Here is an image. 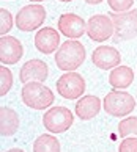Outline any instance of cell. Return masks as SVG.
I'll return each mask as SVG.
<instances>
[{"instance_id":"44dd1931","label":"cell","mask_w":137,"mask_h":152,"mask_svg":"<svg viewBox=\"0 0 137 152\" xmlns=\"http://www.w3.org/2000/svg\"><path fill=\"white\" fill-rule=\"evenodd\" d=\"M107 3L115 13H123L133 7L134 0H107Z\"/></svg>"},{"instance_id":"52a82bcc","label":"cell","mask_w":137,"mask_h":152,"mask_svg":"<svg viewBox=\"0 0 137 152\" xmlns=\"http://www.w3.org/2000/svg\"><path fill=\"white\" fill-rule=\"evenodd\" d=\"M57 91L68 100L79 99L85 91V80L77 72H66L57 80Z\"/></svg>"},{"instance_id":"5bb4252c","label":"cell","mask_w":137,"mask_h":152,"mask_svg":"<svg viewBox=\"0 0 137 152\" xmlns=\"http://www.w3.org/2000/svg\"><path fill=\"white\" fill-rule=\"evenodd\" d=\"M102 107V102L99 97L96 96H84L82 99L77 100L76 104V115L79 116V119L82 121H88V119H93V118L99 113Z\"/></svg>"},{"instance_id":"6da1fadb","label":"cell","mask_w":137,"mask_h":152,"mask_svg":"<svg viewBox=\"0 0 137 152\" xmlns=\"http://www.w3.org/2000/svg\"><path fill=\"white\" fill-rule=\"evenodd\" d=\"M85 61V47L77 39L65 41L55 52L57 67L65 72H73Z\"/></svg>"},{"instance_id":"30bf717a","label":"cell","mask_w":137,"mask_h":152,"mask_svg":"<svg viewBox=\"0 0 137 152\" xmlns=\"http://www.w3.org/2000/svg\"><path fill=\"white\" fill-rule=\"evenodd\" d=\"M59 30L66 38L77 39L87 31V24L81 16L73 13H65L59 18Z\"/></svg>"},{"instance_id":"4fadbf2b","label":"cell","mask_w":137,"mask_h":152,"mask_svg":"<svg viewBox=\"0 0 137 152\" xmlns=\"http://www.w3.org/2000/svg\"><path fill=\"white\" fill-rule=\"evenodd\" d=\"M60 46V35L52 27H44L35 35V47L41 53H52L54 50H59Z\"/></svg>"},{"instance_id":"603a6c76","label":"cell","mask_w":137,"mask_h":152,"mask_svg":"<svg viewBox=\"0 0 137 152\" xmlns=\"http://www.w3.org/2000/svg\"><path fill=\"white\" fill-rule=\"evenodd\" d=\"M87 3H90V5H98V3H101L102 0H85Z\"/></svg>"},{"instance_id":"7c38bea8","label":"cell","mask_w":137,"mask_h":152,"mask_svg":"<svg viewBox=\"0 0 137 152\" xmlns=\"http://www.w3.org/2000/svg\"><path fill=\"white\" fill-rule=\"evenodd\" d=\"M47 64L43 60L33 58L28 60L27 63L21 67L19 71V80L22 83H28V82H44L47 78Z\"/></svg>"},{"instance_id":"ac0fdd59","label":"cell","mask_w":137,"mask_h":152,"mask_svg":"<svg viewBox=\"0 0 137 152\" xmlns=\"http://www.w3.org/2000/svg\"><path fill=\"white\" fill-rule=\"evenodd\" d=\"M118 135L121 138H128L129 135L137 137V116H129L118 124Z\"/></svg>"},{"instance_id":"3957f363","label":"cell","mask_w":137,"mask_h":152,"mask_svg":"<svg viewBox=\"0 0 137 152\" xmlns=\"http://www.w3.org/2000/svg\"><path fill=\"white\" fill-rule=\"evenodd\" d=\"M113 22V36L115 42H123L137 38V10H128L126 13H110Z\"/></svg>"},{"instance_id":"5b68a950","label":"cell","mask_w":137,"mask_h":152,"mask_svg":"<svg viewBox=\"0 0 137 152\" xmlns=\"http://www.w3.org/2000/svg\"><path fill=\"white\" fill-rule=\"evenodd\" d=\"M74 116L66 107H52L43 116V126L52 133H63L73 126Z\"/></svg>"},{"instance_id":"7402d4cb","label":"cell","mask_w":137,"mask_h":152,"mask_svg":"<svg viewBox=\"0 0 137 152\" xmlns=\"http://www.w3.org/2000/svg\"><path fill=\"white\" fill-rule=\"evenodd\" d=\"M118 152H137V137L123 138V141L118 146Z\"/></svg>"},{"instance_id":"cb8c5ba5","label":"cell","mask_w":137,"mask_h":152,"mask_svg":"<svg viewBox=\"0 0 137 152\" xmlns=\"http://www.w3.org/2000/svg\"><path fill=\"white\" fill-rule=\"evenodd\" d=\"M7 152H24L22 149H11V151H7Z\"/></svg>"},{"instance_id":"d6986e66","label":"cell","mask_w":137,"mask_h":152,"mask_svg":"<svg viewBox=\"0 0 137 152\" xmlns=\"http://www.w3.org/2000/svg\"><path fill=\"white\" fill-rule=\"evenodd\" d=\"M11 85H13V72L5 64H2V67H0V96L2 97L5 94H8Z\"/></svg>"},{"instance_id":"e0dca14e","label":"cell","mask_w":137,"mask_h":152,"mask_svg":"<svg viewBox=\"0 0 137 152\" xmlns=\"http://www.w3.org/2000/svg\"><path fill=\"white\" fill-rule=\"evenodd\" d=\"M33 152H60V143L52 135H39L33 143Z\"/></svg>"},{"instance_id":"7a4b0ae2","label":"cell","mask_w":137,"mask_h":152,"mask_svg":"<svg viewBox=\"0 0 137 152\" xmlns=\"http://www.w3.org/2000/svg\"><path fill=\"white\" fill-rule=\"evenodd\" d=\"M22 100L27 107L33 110H46L54 104V93L52 89L44 86L43 82H28L24 83V88L21 91Z\"/></svg>"},{"instance_id":"ba28073f","label":"cell","mask_w":137,"mask_h":152,"mask_svg":"<svg viewBox=\"0 0 137 152\" xmlns=\"http://www.w3.org/2000/svg\"><path fill=\"white\" fill-rule=\"evenodd\" d=\"M87 35L91 41L102 42L113 36V22L110 16L95 14L87 22Z\"/></svg>"},{"instance_id":"484cf974","label":"cell","mask_w":137,"mask_h":152,"mask_svg":"<svg viewBox=\"0 0 137 152\" xmlns=\"http://www.w3.org/2000/svg\"><path fill=\"white\" fill-rule=\"evenodd\" d=\"M60 2H73V0H60Z\"/></svg>"},{"instance_id":"d4e9b609","label":"cell","mask_w":137,"mask_h":152,"mask_svg":"<svg viewBox=\"0 0 137 152\" xmlns=\"http://www.w3.org/2000/svg\"><path fill=\"white\" fill-rule=\"evenodd\" d=\"M30 2H35V3H39V2H43V0H30Z\"/></svg>"},{"instance_id":"277c9868","label":"cell","mask_w":137,"mask_h":152,"mask_svg":"<svg viewBox=\"0 0 137 152\" xmlns=\"http://www.w3.org/2000/svg\"><path fill=\"white\" fill-rule=\"evenodd\" d=\"M102 107H104L106 113H109L110 116L121 118V116H126L129 113H133V110L136 107V100L129 93L113 89V91H110L104 97Z\"/></svg>"},{"instance_id":"ffe728a7","label":"cell","mask_w":137,"mask_h":152,"mask_svg":"<svg viewBox=\"0 0 137 152\" xmlns=\"http://www.w3.org/2000/svg\"><path fill=\"white\" fill-rule=\"evenodd\" d=\"M0 18H2V24H0V35L5 36L7 33L13 28V16L8 10L2 8L0 10Z\"/></svg>"},{"instance_id":"2e32d148","label":"cell","mask_w":137,"mask_h":152,"mask_svg":"<svg viewBox=\"0 0 137 152\" xmlns=\"http://www.w3.org/2000/svg\"><path fill=\"white\" fill-rule=\"evenodd\" d=\"M134 82V72L129 66H117L109 74V83L115 89L128 88Z\"/></svg>"},{"instance_id":"8fae6325","label":"cell","mask_w":137,"mask_h":152,"mask_svg":"<svg viewBox=\"0 0 137 152\" xmlns=\"http://www.w3.org/2000/svg\"><path fill=\"white\" fill-rule=\"evenodd\" d=\"M91 61H93L96 67L107 71V69H113L121 63V55H120L117 49L110 46H99L91 53Z\"/></svg>"},{"instance_id":"8992f818","label":"cell","mask_w":137,"mask_h":152,"mask_svg":"<svg viewBox=\"0 0 137 152\" xmlns=\"http://www.w3.org/2000/svg\"><path fill=\"white\" fill-rule=\"evenodd\" d=\"M46 19V10L43 5L33 3L24 7L16 14V27L21 31H33L43 25Z\"/></svg>"},{"instance_id":"9c48e42d","label":"cell","mask_w":137,"mask_h":152,"mask_svg":"<svg viewBox=\"0 0 137 152\" xmlns=\"http://www.w3.org/2000/svg\"><path fill=\"white\" fill-rule=\"evenodd\" d=\"M24 55V47L18 38L2 36L0 38V63L2 64H16Z\"/></svg>"},{"instance_id":"9a60e30c","label":"cell","mask_w":137,"mask_h":152,"mask_svg":"<svg viewBox=\"0 0 137 152\" xmlns=\"http://www.w3.org/2000/svg\"><path fill=\"white\" fill-rule=\"evenodd\" d=\"M19 129V116L18 113L10 108V107H2L0 108V133L2 137H11L18 132Z\"/></svg>"}]
</instances>
